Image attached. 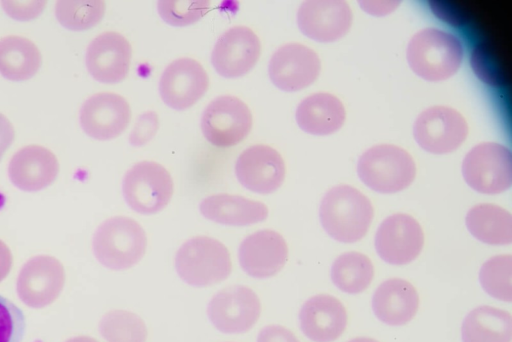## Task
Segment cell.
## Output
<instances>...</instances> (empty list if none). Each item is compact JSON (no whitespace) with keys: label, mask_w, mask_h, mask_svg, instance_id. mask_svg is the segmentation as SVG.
<instances>
[{"label":"cell","mask_w":512,"mask_h":342,"mask_svg":"<svg viewBox=\"0 0 512 342\" xmlns=\"http://www.w3.org/2000/svg\"><path fill=\"white\" fill-rule=\"evenodd\" d=\"M65 342H98L96 339L90 337V336H76L72 337Z\"/></svg>","instance_id":"obj_43"},{"label":"cell","mask_w":512,"mask_h":342,"mask_svg":"<svg viewBox=\"0 0 512 342\" xmlns=\"http://www.w3.org/2000/svg\"><path fill=\"white\" fill-rule=\"evenodd\" d=\"M59 172L56 156L47 148L29 145L18 150L8 165V176L22 191H40L51 185Z\"/></svg>","instance_id":"obj_21"},{"label":"cell","mask_w":512,"mask_h":342,"mask_svg":"<svg viewBox=\"0 0 512 342\" xmlns=\"http://www.w3.org/2000/svg\"><path fill=\"white\" fill-rule=\"evenodd\" d=\"M374 216L371 201L353 186L340 184L330 188L319 207V219L325 232L341 243L361 240Z\"/></svg>","instance_id":"obj_1"},{"label":"cell","mask_w":512,"mask_h":342,"mask_svg":"<svg viewBox=\"0 0 512 342\" xmlns=\"http://www.w3.org/2000/svg\"><path fill=\"white\" fill-rule=\"evenodd\" d=\"M175 269L186 284L206 287L225 280L231 273L232 263L224 244L211 237L197 236L178 249Z\"/></svg>","instance_id":"obj_5"},{"label":"cell","mask_w":512,"mask_h":342,"mask_svg":"<svg viewBox=\"0 0 512 342\" xmlns=\"http://www.w3.org/2000/svg\"><path fill=\"white\" fill-rule=\"evenodd\" d=\"M25 332L23 312L0 295V342H22Z\"/></svg>","instance_id":"obj_35"},{"label":"cell","mask_w":512,"mask_h":342,"mask_svg":"<svg viewBox=\"0 0 512 342\" xmlns=\"http://www.w3.org/2000/svg\"><path fill=\"white\" fill-rule=\"evenodd\" d=\"M465 224L471 235L485 244L504 246L512 242V216L498 205L473 206L466 214Z\"/></svg>","instance_id":"obj_26"},{"label":"cell","mask_w":512,"mask_h":342,"mask_svg":"<svg viewBox=\"0 0 512 342\" xmlns=\"http://www.w3.org/2000/svg\"><path fill=\"white\" fill-rule=\"evenodd\" d=\"M295 119L301 130L315 136L337 132L344 124L346 110L342 101L328 92L305 97L297 106Z\"/></svg>","instance_id":"obj_24"},{"label":"cell","mask_w":512,"mask_h":342,"mask_svg":"<svg viewBox=\"0 0 512 342\" xmlns=\"http://www.w3.org/2000/svg\"><path fill=\"white\" fill-rule=\"evenodd\" d=\"M299 324L303 334L311 341L333 342L346 328V309L331 295H315L302 305Z\"/></svg>","instance_id":"obj_22"},{"label":"cell","mask_w":512,"mask_h":342,"mask_svg":"<svg viewBox=\"0 0 512 342\" xmlns=\"http://www.w3.org/2000/svg\"><path fill=\"white\" fill-rule=\"evenodd\" d=\"M257 342H300L296 336L281 325H268L261 329Z\"/></svg>","instance_id":"obj_38"},{"label":"cell","mask_w":512,"mask_h":342,"mask_svg":"<svg viewBox=\"0 0 512 342\" xmlns=\"http://www.w3.org/2000/svg\"><path fill=\"white\" fill-rule=\"evenodd\" d=\"M199 209L208 220L229 226L252 225L264 221L268 216L264 203L226 193L204 198Z\"/></svg>","instance_id":"obj_25"},{"label":"cell","mask_w":512,"mask_h":342,"mask_svg":"<svg viewBox=\"0 0 512 342\" xmlns=\"http://www.w3.org/2000/svg\"><path fill=\"white\" fill-rule=\"evenodd\" d=\"M147 237L135 220L115 216L105 220L96 229L92 239L93 254L106 268L126 270L144 256Z\"/></svg>","instance_id":"obj_4"},{"label":"cell","mask_w":512,"mask_h":342,"mask_svg":"<svg viewBox=\"0 0 512 342\" xmlns=\"http://www.w3.org/2000/svg\"><path fill=\"white\" fill-rule=\"evenodd\" d=\"M483 290L500 301H512V256L497 255L485 261L479 271Z\"/></svg>","instance_id":"obj_32"},{"label":"cell","mask_w":512,"mask_h":342,"mask_svg":"<svg viewBox=\"0 0 512 342\" xmlns=\"http://www.w3.org/2000/svg\"><path fill=\"white\" fill-rule=\"evenodd\" d=\"M5 12L12 18L27 21L36 18L44 9L45 1H2Z\"/></svg>","instance_id":"obj_37"},{"label":"cell","mask_w":512,"mask_h":342,"mask_svg":"<svg viewBox=\"0 0 512 342\" xmlns=\"http://www.w3.org/2000/svg\"><path fill=\"white\" fill-rule=\"evenodd\" d=\"M122 194L127 205L135 212L155 214L169 203L173 194V181L161 164L141 161L125 173Z\"/></svg>","instance_id":"obj_7"},{"label":"cell","mask_w":512,"mask_h":342,"mask_svg":"<svg viewBox=\"0 0 512 342\" xmlns=\"http://www.w3.org/2000/svg\"><path fill=\"white\" fill-rule=\"evenodd\" d=\"M431 10L437 17L453 25H460L466 21L461 9L450 6V2L433 1L431 2Z\"/></svg>","instance_id":"obj_39"},{"label":"cell","mask_w":512,"mask_h":342,"mask_svg":"<svg viewBox=\"0 0 512 342\" xmlns=\"http://www.w3.org/2000/svg\"><path fill=\"white\" fill-rule=\"evenodd\" d=\"M372 310L384 324L401 326L413 319L419 297L414 286L400 278L382 282L372 296Z\"/></svg>","instance_id":"obj_23"},{"label":"cell","mask_w":512,"mask_h":342,"mask_svg":"<svg viewBox=\"0 0 512 342\" xmlns=\"http://www.w3.org/2000/svg\"><path fill=\"white\" fill-rule=\"evenodd\" d=\"M357 174L371 190L392 194L411 185L416 176V165L410 153L402 147L378 144L360 155Z\"/></svg>","instance_id":"obj_3"},{"label":"cell","mask_w":512,"mask_h":342,"mask_svg":"<svg viewBox=\"0 0 512 342\" xmlns=\"http://www.w3.org/2000/svg\"><path fill=\"white\" fill-rule=\"evenodd\" d=\"M320 71L318 54L306 45L295 42L279 47L268 65L271 82L285 92H296L310 86Z\"/></svg>","instance_id":"obj_13"},{"label":"cell","mask_w":512,"mask_h":342,"mask_svg":"<svg viewBox=\"0 0 512 342\" xmlns=\"http://www.w3.org/2000/svg\"><path fill=\"white\" fill-rule=\"evenodd\" d=\"M360 8L372 16H386L396 10L400 5V1H375V0H362L358 2Z\"/></svg>","instance_id":"obj_40"},{"label":"cell","mask_w":512,"mask_h":342,"mask_svg":"<svg viewBox=\"0 0 512 342\" xmlns=\"http://www.w3.org/2000/svg\"><path fill=\"white\" fill-rule=\"evenodd\" d=\"M471 67L476 76L493 87L504 86L506 75L502 64L486 44H478L471 52Z\"/></svg>","instance_id":"obj_34"},{"label":"cell","mask_w":512,"mask_h":342,"mask_svg":"<svg viewBox=\"0 0 512 342\" xmlns=\"http://www.w3.org/2000/svg\"><path fill=\"white\" fill-rule=\"evenodd\" d=\"M14 139V128L10 121L0 113V160Z\"/></svg>","instance_id":"obj_41"},{"label":"cell","mask_w":512,"mask_h":342,"mask_svg":"<svg viewBox=\"0 0 512 342\" xmlns=\"http://www.w3.org/2000/svg\"><path fill=\"white\" fill-rule=\"evenodd\" d=\"M159 127L158 116L154 111H146L138 116L130 133L129 142L140 147L147 144L156 134Z\"/></svg>","instance_id":"obj_36"},{"label":"cell","mask_w":512,"mask_h":342,"mask_svg":"<svg viewBox=\"0 0 512 342\" xmlns=\"http://www.w3.org/2000/svg\"><path fill=\"white\" fill-rule=\"evenodd\" d=\"M462 175L478 193L495 195L508 190L512 185L510 149L496 142L475 145L463 159Z\"/></svg>","instance_id":"obj_6"},{"label":"cell","mask_w":512,"mask_h":342,"mask_svg":"<svg viewBox=\"0 0 512 342\" xmlns=\"http://www.w3.org/2000/svg\"><path fill=\"white\" fill-rule=\"evenodd\" d=\"M348 342H378V341L375 339L369 338V337H357V338L349 340Z\"/></svg>","instance_id":"obj_44"},{"label":"cell","mask_w":512,"mask_h":342,"mask_svg":"<svg viewBox=\"0 0 512 342\" xmlns=\"http://www.w3.org/2000/svg\"><path fill=\"white\" fill-rule=\"evenodd\" d=\"M285 163L274 148L257 144L245 149L235 163L240 184L258 194L275 192L285 178Z\"/></svg>","instance_id":"obj_17"},{"label":"cell","mask_w":512,"mask_h":342,"mask_svg":"<svg viewBox=\"0 0 512 342\" xmlns=\"http://www.w3.org/2000/svg\"><path fill=\"white\" fill-rule=\"evenodd\" d=\"M461 336L463 342H511L512 317L492 306L476 307L464 318Z\"/></svg>","instance_id":"obj_27"},{"label":"cell","mask_w":512,"mask_h":342,"mask_svg":"<svg viewBox=\"0 0 512 342\" xmlns=\"http://www.w3.org/2000/svg\"><path fill=\"white\" fill-rule=\"evenodd\" d=\"M331 280L342 292L359 294L366 290L374 276L371 260L356 251L339 255L331 266Z\"/></svg>","instance_id":"obj_29"},{"label":"cell","mask_w":512,"mask_h":342,"mask_svg":"<svg viewBox=\"0 0 512 342\" xmlns=\"http://www.w3.org/2000/svg\"><path fill=\"white\" fill-rule=\"evenodd\" d=\"M252 128L248 106L232 95L213 99L201 116V130L206 140L216 147H231L247 137Z\"/></svg>","instance_id":"obj_9"},{"label":"cell","mask_w":512,"mask_h":342,"mask_svg":"<svg viewBox=\"0 0 512 342\" xmlns=\"http://www.w3.org/2000/svg\"><path fill=\"white\" fill-rule=\"evenodd\" d=\"M464 58V48L454 34L427 27L416 32L406 48L410 69L420 78L444 81L459 70Z\"/></svg>","instance_id":"obj_2"},{"label":"cell","mask_w":512,"mask_h":342,"mask_svg":"<svg viewBox=\"0 0 512 342\" xmlns=\"http://www.w3.org/2000/svg\"><path fill=\"white\" fill-rule=\"evenodd\" d=\"M424 245L418 221L405 213L386 217L379 225L374 246L378 256L391 265H406L415 260Z\"/></svg>","instance_id":"obj_12"},{"label":"cell","mask_w":512,"mask_h":342,"mask_svg":"<svg viewBox=\"0 0 512 342\" xmlns=\"http://www.w3.org/2000/svg\"><path fill=\"white\" fill-rule=\"evenodd\" d=\"M353 14L343 0H308L297 11V25L306 37L320 43H332L350 30Z\"/></svg>","instance_id":"obj_14"},{"label":"cell","mask_w":512,"mask_h":342,"mask_svg":"<svg viewBox=\"0 0 512 342\" xmlns=\"http://www.w3.org/2000/svg\"><path fill=\"white\" fill-rule=\"evenodd\" d=\"M41 65L36 45L21 36L0 39V74L11 81H23L34 76Z\"/></svg>","instance_id":"obj_28"},{"label":"cell","mask_w":512,"mask_h":342,"mask_svg":"<svg viewBox=\"0 0 512 342\" xmlns=\"http://www.w3.org/2000/svg\"><path fill=\"white\" fill-rule=\"evenodd\" d=\"M105 13L101 0H60L55 5L59 23L73 31H82L98 24Z\"/></svg>","instance_id":"obj_31"},{"label":"cell","mask_w":512,"mask_h":342,"mask_svg":"<svg viewBox=\"0 0 512 342\" xmlns=\"http://www.w3.org/2000/svg\"><path fill=\"white\" fill-rule=\"evenodd\" d=\"M261 304L256 293L243 285H232L218 291L209 301L207 315L222 333L249 331L257 322Z\"/></svg>","instance_id":"obj_10"},{"label":"cell","mask_w":512,"mask_h":342,"mask_svg":"<svg viewBox=\"0 0 512 342\" xmlns=\"http://www.w3.org/2000/svg\"><path fill=\"white\" fill-rule=\"evenodd\" d=\"M208 85V75L198 61L179 58L162 72L159 94L167 106L181 111L194 105L205 94Z\"/></svg>","instance_id":"obj_16"},{"label":"cell","mask_w":512,"mask_h":342,"mask_svg":"<svg viewBox=\"0 0 512 342\" xmlns=\"http://www.w3.org/2000/svg\"><path fill=\"white\" fill-rule=\"evenodd\" d=\"M64 283L65 271L62 263L53 256L37 255L21 267L16 291L25 305L40 309L59 297Z\"/></svg>","instance_id":"obj_11"},{"label":"cell","mask_w":512,"mask_h":342,"mask_svg":"<svg viewBox=\"0 0 512 342\" xmlns=\"http://www.w3.org/2000/svg\"><path fill=\"white\" fill-rule=\"evenodd\" d=\"M288 247L281 234L259 230L243 239L238 250L241 268L249 276L266 279L276 275L285 265Z\"/></svg>","instance_id":"obj_19"},{"label":"cell","mask_w":512,"mask_h":342,"mask_svg":"<svg viewBox=\"0 0 512 342\" xmlns=\"http://www.w3.org/2000/svg\"><path fill=\"white\" fill-rule=\"evenodd\" d=\"M160 17L172 26H187L200 20L209 10L204 0H161L157 3Z\"/></svg>","instance_id":"obj_33"},{"label":"cell","mask_w":512,"mask_h":342,"mask_svg":"<svg viewBox=\"0 0 512 342\" xmlns=\"http://www.w3.org/2000/svg\"><path fill=\"white\" fill-rule=\"evenodd\" d=\"M99 332L107 342H145L147 328L135 313L126 310H112L99 322Z\"/></svg>","instance_id":"obj_30"},{"label":"cell","mask_w":512,"mask_h":342,"mask_svg":"<svg viewBox=\"0 0 512 342\" xmlns=\"http://www.w3.org/2000/svg\"><path fill=\"white\" fill-rule=\"evenodd\" d=\"M130 106L122 96L102 92L89 97L80 109V125L84 132L97 140L119 136L128 126Z\"/></svg>","instance_id":"obj_18"},{"label":"cell","mask_w":512,"mask_h":342,"mask_svg":"<svg viewBox=\"0 0 512 342\" xmlns=\"http://www.w3.org/2000/svg\"><path fill=\"white\" fill-rule=\"evenodd\" d=\"M131 55V45L123 35L113 31L104 32L88 45L86 67L97 81L118 83L128 74Z\"/></svg>","instance_id":"obj_20"},{"label":"cell","mask_w":512,"mask_h":342,"mask_svg":"<svg viewBox=\"0 0 512 342\" xmlns=\"http://www.w3.org/2000/svg\"><path fill=\"white\" fill-rule=\"evenodd\" d=\"M13 264V257L9 247L0 240V282L9 274Z\"/></svg>","instance_id":"obj_42"},{"label":"cell","mask_w":512,"mask_h":342,"mask_svg":"<svg viewBox=\"0 0 512 342\" xmlns=\"http://www.w3.org/2000/svg\"><path fill=\"white\" fill-rule=\"evenodd\" d=\"M260 54L261 43L254 31L246 26H235L216 41L211 63L220 76L238 78L255 66Z\"/></svg>","instance_id":"obj_15"},{"label":"cell","mask_w":512,"mask_h":342,"mask_svg":"<svg viewBox=\"0 0 512 342\" xmlns=\"http://www.w3.org/2000/svg\"><path fill=\"white\" fill-rule=\"evenodd\" d=\"M466 119L456 109L435 105L423 110L413 124V137L424 151L442 155L458 149L468 136Z\"/></svg>","instance_id":"obj_8"}]
</instances>
